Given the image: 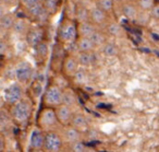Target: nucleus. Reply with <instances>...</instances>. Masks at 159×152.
I'll return each instance as SVG.
<instances>
[{
	"label": "nucleus",
	"mask_w": 159,
	"mask_h": 152,
	"mask_svg": "<svg viewBox=\"0 0 159 152\" xmlns=\"http://www.w3.org/2000/svg\"><path fill=\"white\" fill-rule=\"evenodd\" d=\"M0 2H1V0H0Z\"/></svg>",
	"instance_id": "42"
},
{
	"label": "nucleus",
	"mask_w": 159,
	"mask_h": 152,
	"mask_svg": "<svg viewBox=\"0 0 159 152\" xmlns=\"http://www.w3.org/2000/svg\"><path fill=\"white\" fill-rule=\"evenodd\" d=\"M64 138L68 141L69 143H73L76 142V141H81L82 140V135L81 131L77 129H75L72 126H66V130H64Z\"/></svg>",
	"instance_id": "12"
},
{
	"label": "nucleus",
	"mask_w": 159,
	"mask_h": 152,
	"mask_svg": "<svg viewBox=\"0 0 159 152\" xmlns=\"http://www.w3.org/2000/svg\"><path fill=\"white\" fill-rule=\"evenodd\" d=\"M62 104L72 110L73 106L76 104V96L74 92H72L71 90L62 91Z\"/></svg>",
	"instance_id": "15"
},
{
	"label": "nucleus",
	"mask_w": 159,
	"mask_h": 152,
	"mask_svg": "<svg viewBox=\"0 0 159 152\" xmlns=\"http://www.w3.org/2000/svg\"><path fill=\"white\" fill-rule=\"evenodd\" d=\"M76 18L80 22H86L87 19L89 18V13L84 7H79L76 10Z\"/></svg>",
	"instance_id": "24"
},
{
	"label": "nucleus",
	"mask_w": 159,
	"mask_h": 152,
	"mask_svg": "<svg viewBox=\"0 0 159 152\" xmlns=\"http://www.w3.org/2000/svg\"><path fill=\"white\" fill-rule=\"evenodd\" d=\"M30 152H45L43 149H37V150H31Z\"/></svg>",
	"instance_id": "40"
},
{
	"label": "nucleus",
	"mask_w": 159,
	"mask_h": 152,
	"mask_svg": "<svg viewBox=\"0 0 159 152\" xmlns=\"http://www.w3.org/2000/svg\"><path fill=\"white\" fill-rule=\"evenodd\" d=\"M32 75H33V68L29 62L22 61L18 65L16 69V77L19 82L25 83L31 79Z\"/></svg>",
	"instance_id": "6"
},
{
	"label": "nucleus",
	"mask_w": 159,
	"mask_h": 152,
	"mask_svg": "<svg viewBox=\"0 0 159 152\" xmlns=\"http://www.w3.org/2000/svg\"><path fill=\"white\" fill-rule=\"evenodd\" d=\"M89 40L92 41V43H93L94 47L97 46V45H102L105 43V36L102 35V33H99V32L95 31L93 33V35L89 37Z\"/></svg>",
	"instance_id": "25"
},
{
	"label": "nucleus",
	"mask_w": 159,
	"mask_h": 152,
	"mask_svg": "<svg viewBox=\"0 0 159 152\" xmlns=\"http://www.w3.org/2000/svg\"><path fill=\"white\" fill-rule=\"evenodd\" d=\"M97 8H99L104 12L110 11L112 9V0H99Z\"/></svg>",
	"instance_id": "29"
},
{
	"label": "nucleus",
	"mask_w": 159,
	"mask_h": 152,
	"mask_svg": "<svg viewBox=\"0 0 159 152\" xmlns=\"http://www.w3.org/2000/svg\"><path fill=\"white\" fill-rule=\"evenodd\" d=\"M44 137L45 132L39 128H35L32 131L31 138H30V145H31V150H37L43 149L44 145Z\"/></svg>",
	"instance_id": "8"
},
{
	"label": "nucleus",
	"mask_w": 159,
	"mask_h": 152,
	"mask_svg": "<svg viewBox=\"0 0 159 152\" xmlns=\"http://www.w3.org/2000/svg\"><path fill=\"white\" fill-rule=\"evenodd\" d=\"M70 126L74 127L75 129L80 130V131L86 129L87 126H89L86 116L84 114H82V113H75V114H73L70 121Z\"/></svg>",
	"instance_id": "9"
},
{
	"label": "nucleus",
	"mask_w": 159,
	"mask_h": 152,
	"mask_svg": "<svg viewBox=\"0 0 159 152\" xmlns=\"http://www.w3.org/2000/svg\"><path fill=\"white\" fill-rule=\"evenodd\" d=\"M152 9H154V17L155 18H158V11H157V7H154V8H152Z\"/></svg>",
	"instance_id": "37"
},
{
	"label": "nucleus",
	"mask_w": 159,
	"mask_h": 152,
	"mask_svg": "<svg viewBox=\"0 0 159 152\" xmlns=\"http://www.w3.org/2000/svg\"><path fill=\"white\" fill-rule=\"evenodd\" d=\"M10 119H11L10 114L6 113L5 110H0V127L5 128L9 124Z\"/></svg>",
	"instance_id": "31"
},
{
	"label": "nucleus",
	"mask_w": 159,
	"mask_h": 152,
	"mask_svg": "<svg viewBox=\"0 0 159 152\" xmlns=\"http://www.w3.org/2000/svg\"><path fill=\"white\" fill-rule=\"evenodd\" d=\"M3 97H5L6 102L11 105L16 104V102L21 101L23 99V90L21 88L20 84H11L5 90L3 93Z\"/></svg>",
	"instance_id": "5"
},
{
	"label": "nucleus",
	"mask_w": 159,
	"mask_h": 152,
	"mask_svg": "<svg viewBox=\"0 0 159 152\" xmlns=\"http://www.w3.org/2000/svg\"><path fill=\"white\" fill-rule=\"evenodd\" d=\"M5 139H3V137L0 135V152H3V149H5Z\"/></svg>",
	"instance_id": "36"
},
{
	"label": "nucleus",
	"mask_w": 159,
	"mask_h": 152,
	"mask_svg": "<svg viewBox=\"0 0 159 152\" xmlns=\"http://www.w3.org/2000/svg\"><path fill=\"white\" fill-rule=\"evenodd\" d=\"M139 5L142 9L149 10L154 6V0H139Z\"/></svg>",
	"instance_id": "32"
},
{
	"label": "nucleus",
	"mask_w": 159,
	"mask_h": 152,
	"mask_svg": "<svg viewBox=\"0 0 159 152\" xmlns=\"http://www.w3.org/2000/svg\"><path fill=\"white\" fill-rule=\"evenodd\" d=\"M58 2H59V0H45L43 6H44L45 10H47L50 13H53L58 8Z\"/></svg>",
	"instance_id": "26"
},
{
	"label": "nucleus",
	"mask_w": 159,
	"mask_h": 152,
	"mask_svg": "<svg viewBox=\"0 0 159 152\" xmlns=\"http://www.w3.org/2000/svg\"><path fill=\"white\" fill-rule=\"evenodd\" d=\"M35 49H36V53H37L38 56H40V57L45 58L47 57V55H48V45H47L46 42H44V41H42L40 43H38L37 45L35 46Z\"/></svg>",
	"instance_id": "22"
},
{
	"label": "nucleus",
	"mask_w": 159,
	"mask_h": 152,
	"mask_svg": "<svg viewBox=\"0 0 159 152\" xmlns=\"http://www.w3.org/2000/svg\"><path fill=\"white\" fill-rule=\"evenodd\" d=\"M26 9H27V11H29V13L31 14V16L35 17V18H40V17L44 16V13L46 12L44 6H43V3L40 2V1L34 3L33 6L26 8Z\"/></svg>",
	"instance_id": "18"
},
{
	"label": "nucleus",
	"mask_w": 159,
	"mask_h": 152,
	"mask_svg": "<svg viewBox=\"0 0 159 152\" xmlns=\"http://www.w3.org/2000/svg\"><path fill=\"white\" fill-rule=\"evenodd\" d=\"M3 2H6V3H13L16 0H2Z\"/></svg>",
	"instance_id": "39"
},
{
	"label": "nucleus",
	"mask_w": 159,
	"mask_h": 152,
	"mask_svg": "<svg viewBox=\"0 0 159 152\" xmlns=\"http://www.w3.org/2000/svg\"><path fill=\"white\" fill-rule=\"evenodd\" d=\"M102 53L107 57H113L118 54V47L112 43H105L102 47Z\"/></svg>",
	"instance_id": "20"
},
{
	"label": "nucleus",
	"mask_w": 159,
	"mask_h": 152,
	"mask_svg": "<svg viewBox=\"0 0 159 152\" xmlns=\"http://www.w3.org/2000/svg\"><path fill=\"white\" fill-rule=\"evenodd\" d=\"M70 148L72 152H85L86 151V147L83 143V141H76V142L70 143Z\"/></svg>",
	"instance_id": "28"
},
{
	"label": "nucleus",
	"mask_w": 159,
	"mask_h": 152,
	"mask_svg": "<svg viewBox=\"0 0 159 152\" xmlns=\"http://www.w3.org/2000/svg\"><path fill=\"white\" fill-rule=\"evenodd\" d=\"M123 14L128 19H135L137 17L136 9L132 5H125L123 7Z\"/></svg>",
	"instance_id": "27"
},
{
	"label": "nucleus",
	"mask_w": 159,
	"mask_h": 152,
	"mask_svg": "<svg viewBox=\"0 0 159 152\" xmlns=\"http://www.w3.org/2000/svg\"><path fill=\"white\" fill-rule=\"evenodd\" d=\"M55 110V114H56V117H57V120L58 123L62 124L64 126H69L70 125V121H71V118H72V115H73V110H71L70 107L68 106L61 105L57 106Z\"/></svg>",
	"instance_id": "7"
},
{
	"label": "nucleus",
	"mask_w": 159,
	"mask_h": 152,
	"mask_svg": "<svg viewBox=\"0 0 159 152\" xmlns=\"http://www.w3.org/2000/svg\"><path fill=\"white\" fill-rule=\"evenodd\" d=\"M3 14H5V11H3V8H2V6L0 5V18H1V17H2Z\"/></svg>",
	"instance_id": "38"
},
{
	"label": "nucleus",
	"mask_w": 159,
	"mask_h": 152,
	"mask_svg": "<svg viewBox=\"0 0 159 152\" xmlns=\"http://www.w3.org/2000/svg\"><path fill=\"white\" fill-rule=\"evenodd\" d=\"M95 31H96L95 27H94L92 23H89V21L80 23V25H79L80 37H89V38L92 35H93V33Z\"/></svg>",
	"instance_id": "13"
},
{
	"label": "nucleus",
	"mask_w": 159,
	"mask_h": 152,
	"mask_svg": "<svg viewBox=\"0 0 159 152\" xmlns=\"http://www.w3.org/2000/svg\"><path fill=\"white\" fill-rule=\"evenodd\" d=\"M8 51V45L5 41L0 40V55H3L6 54V51Z\"/></svg>",
	"instance_id": "34"
},
{
	"label": "nucleus",
	"mask_w": 159,
	"mask_h": 152,
	"mask_svg": "<svg viewBox=\"0 0 159 152\" xmlns=\"http://www.w3.org/2000/svg\"><path fill=\"white\" fill-rule=\"evenodd\" d=\"M108 31H109V33H110L111 35H118V34L120 33V31H121V29H120V27L117 24V23H113V24L109 25Z\"/></svg>",
	"instance_id": "33"
},
{
	"label": "nucleus",
	"mask_w": 159,
	"mask_h": 152,
	"mask_svg": "<svg viewBox=\"0 0 159 152\" xmlns=\"http://www.w3.org/2000/svg\"><path fill=\"white\" fill-rule=\"evenodd\" d=\"M32 114V104L29 100L22 99L11 106L10 117L16 123H25Z\"/></svg>",
	"instance_id": "1"
},
{
	"label": "nucleus",
	"mask_w": 159,
	"mask_h": 152,
	"mask_svg": "<svg viewBox=\"0 0 159 152\" xmlns=\"http://www.w3.org/2000/svg\"><path fill=\"white\" fill-rule=\"evenodd\" d=\"M91 18L93 19L94 22L96 23H102L106 19V12L100 10L99 8H94L91 12Z\"/></svg>",
	"instance_id": "19"
},
{
	"label": "nucleus",
	"mask_w": 159,
	"mask_h": 152,
	"mask_svg": "<svg viewBox=\"0 0 159 152\" xmlns=\"http://www.w3.org/2000/svg\"><path fill=\"white\" fill-rule=\"evenodd\" d=\"M77 64L81 65L83 67H89L94 62V55L89 51V53H80L76 59Z\"/></svg>",
	"instance_id": "17"
},
{
	"label": "nucleus",
	"mask_w": 159,
	"mask_h": 152,
	"mask_svg": "<svg viewBox=\"0 0 159 152\" xmlns=\"http://www.w3.org/2000/svg\"><path fill=\"white\" fill-rule=\"evenodd\" d=\"M2 32H3V29H2V27H1V25H0V35L2 34Z\"/></svg>",
	"instance_id": "41"
},
{
	"label": "nucleus",
	"mask_w": 159,
	"mask_h": 152,
	"mask_svg": "<svg viewBox=\"0 0 159 152\" xmlns=\"http://www.w3.org/2000/svg\"><path fill=\"white\" fill-rule=\"evenodd\" d=\"M76 35V29L73 24H66L61 27L59 32V37L63 42H71Z\"/></svg>",
	"instance_id": "11"
},
{
	"label": "nucleus",
	"mask_w": 159,
	"mask_h": 152,
	"mask_svg": "<svg viewBox=\"0 0 159 152\" xmlns=\"http://www.w3.org/2000/svg\"><path fill=\"white\" fill-rule=\"evenodd\" d=\"M44 104L46 107L56 108L62 104V90L57 86H50L44 94Z\"/></svg>",
	"instance_id": "3"
},
{
	"label": "nucleus",
	"mask_w": 159,
	"mask_h": 152,
	"mask_svg": "<svg viewBox=\"0 0 159 152\" xmlns=\"http://www.w3.org/2000/svg\"><path fill=\"white\" fill-rule=\"evenodd\" d=\"M73 77H74L75 81L79 82V83H83V82L86 81V72H85L83 69H77L76 71H75V73L73 75Z\"/></svg>",
	"instance_id": "30"
},
{
	"label": "nucleus",
	"mask_w": 159,
	"mask_h": 152,
	"mask_svg": "<svg viewBox=\"0 0 159 152\" xmlns=\"http://www.w3.org/2000/svg\"><path fill=\"white\" fill-rule=\"evenodd\" d=\"M43 38H44V31L39 27L30 30V31L26 32V41L31 46L35 47L38 43L42 42Z\"/></svg>",
	"instance_id": "10"
},
{
	"label": "nucleus",
	"mask_w": 159,
	"mask_h": 152,
	"mask_svg": "<svg viewBox=\"0 0 159 152\" xmlns=\"http://www.w3.org/2000/svg\"><path fill=\"white\" fill-rule=\"evenodd\" d=\"M13 18H12L11 16H9V14H3L1 18H0V25H1V27H2L3 30H9L12 27V25H13Z\"/></svg>",
	"instance_id": "21"
},
{
	"label": "nucleus",
	"mask_w": 159,
	"mask_h": 152,
	"mask_svg": "<svg viewBox=\"0 0 159 152\" xmlns=\"http://www.w3.org/2000/svg\"><path fill=\"white\" fill-rule=\"evenodd\" d=\"M12 29L19 34H23L27 32V25L26 23L24 22L23 20H16L13 22V25H12Z\"/></svg>",
	"instance_id": "23"
},
{
	"label": "nucleus",
	"mask_w": 159,
	"mask_h": 152,
	"mask_svg": "<svg viewBox=\"0 0 159 152\" xmlns=\"http://www.w3.org/2000/svg\"><path fill=\"white\" fill-rule=\"evenodd\" d=\"M39 0H21V2L24 5V7L25 8H29V7H31V6H33L34 3H36V2H38Z\"/></svg>",
	"instance_id": "35"
},
{
	"label": "nucleus",
	"mask_w": 159,
	"mask_h": 152,
	"mask_svg": "<svg viewBox=\"0 0 159 152\" xmlns=\"http://www.w3.org/2000/svg\"><path fill=\"white\" fill-rule=\"evenodd\" d=\"M63 69L64 72L69 76H73L75 73V71L79 69V64H77L76 59L73 57H68L64 60L63 64Z\"/></svg>",
	"instance_id": "14"
},
{
	"label": "nucleus",
	"mask_w": 159,
	"mask_h": 152,
	"mask_svg": "<svg viewBox=\"0 0 159 152\" xmlns=\"http://www.w3.org/2000/svg\"><path fill=\"white\" fill-rule=\"evenodd\" d=\"M62 138L56 131H46L44 137L43 150L45 152H59L61 150Z\"/></svg>",
	"instance_id": "4"
},
{
	"label": "nucleus",
	"mask_w": 159,
	"mask_h": 152,
	"mask_svg": "<svg viewBox=\"0 0 159 152\" xmlns=\"http://www.w3.org/2000/svg\"><path fill=\"white\" fill-rule=\"evenodd\" d=\"M57 123L58 120L53 108L45 107L44 110H40L37 118V124L39 129H42L44 132L51 131L52 128L57 125Z\"/></svg>",
	"instance_id": "2"
},
{
	"label": "nucleus",
	"mask_w": 159,
	"mask_h": 152,
	"mask_svg": "<svg viewBox=\"0 0 159 152\" xmlns=\"http://www.w3.org/2000/svg\"><path fill=\"white\" fill-rule=\"evenodd\" d=\"M76 45L81 53H89V51H93L94 48L93 43H92V41L89 37H80Z\"/></svg>",
	"instance_id": "16"
}]
</instances>
